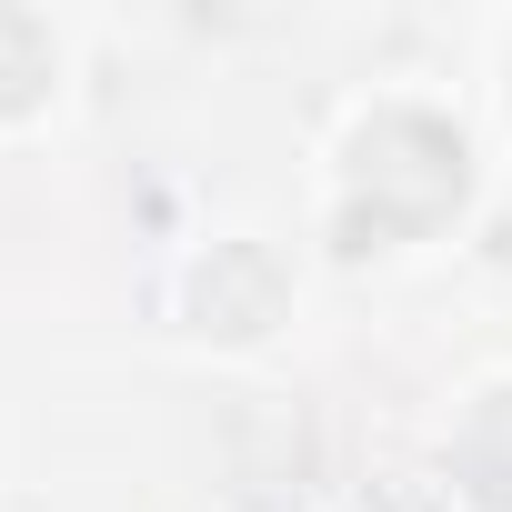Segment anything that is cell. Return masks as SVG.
Instances as JSON below:
<instances>
[{"label":"cell","instance_id":"cell-3","mask_svg":"<svg viewBox=\"0 0 512 512\" xmlns=\"http://www.w3.org/2000/svg\"><path fill=\"white\" fill-rule=\"evenodd\" d=\"M442 492L462 512H512V372H482L442 422Z\"/></svg>","mask_w":512,"mask_h":512},{"label":"cell","instance_id":"cell-5","mask_svg":"<svg viewBox=\"0 0 512 512\" xmlns=\"http://www.w3.org/2000/svg\"><path fill=\"white\" fill-rule=\"evenodd\" d=\"M482 51H492V71H482V81H492V111H502V131H512V21H492Z\"/></svg>","mask_w":512,"mask_h":512},{"label":"cell","instance_id":"cell-4","mask_svg":"<svg viewBox=\"0 0 512 512\" xmlns=\"http://www.w3.org/2000/svg\"><path fill=\"white\" fill-rule=\"evenodd\" d=\"M71 91V31L51 11H0V131H41Z\"/></svg>","mask_w":512,"mask_h":512},{"label":"cell","instance_id":"cell-1","mask_svg":"<svg viewBox=\"0 0 512 512\" xmlns=\"http://www.w3.org/2000/svg\"><path fill=\"white\" fill-rule=\"evenodd\" d=\"M482 151L462 131V111H442L432 91H372L332 121L322 151V231L332 251H422L432 231H452L472 211Z\"/></svg>","mask_w":512,"mask_h":512},{"label":"cell","instance_id":"cell-2","mask_svg":"<svg viewBox=\"0 0 512 512\" xmlns=\"http://www.w3.org/2000/svg\"><path fill=\"white\" fill-rule=\"evenodd\" d=\"M302 322V272L262 231H201L171 262V332L201 352H272Z\"/></svg>","mask_w":512,"mask_h":512}]
</instances>
